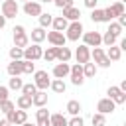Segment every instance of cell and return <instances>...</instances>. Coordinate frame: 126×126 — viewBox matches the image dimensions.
<instances>
[{
    "mask_svg": "<svg viewBox=\"0 0 126 126\" xmlns=\"http://www.w3.org/2000/svg\"><path fill=\"white\" fill-rule=\"evenodd\" d=\"M28 43H30V37L26 35L24 26H16L14 28V47L24 49V47H28Z\"/></svg>",
    "mask_w": 126,
    "mask_h": 126,
    "instance_id": "cell-1",
    "label": "cell"
},
{
    "mask_svg": "<svg viewBox=\"0 0 126 126\" xmlns=\"http://www.w3.org/2000/svg\"><path fill=\"white\" fill-rule=\"evenodd\" d=\"M20 12V6L16 0H4L2 2V16L8 20V18H16Z\"/></svg>",
    "mask_w": 126,
    "mask_h": 126,
    "instance_id": "cell-2",
    "label": "cell"
},
{
    "mask_svg": "<svg viewBox=\"0 0 126 126\" xmlns=\"http://www.w3.org/2000/svg\"><path fill=\"white\" fill-rule=\"evenodd\" d=\"M67 35H65V39H69V41H77L81 35H83V24L81 22H71L69 26H67Z\"/></svg>",
    "mask_w": 126,
    "mask_h": 126,
    "instance_id": "cell-3",
    "label": "cell"
},
{
    "mask_svg": "<svg viewBox=\"0 0 126 126\" xmlns=\"http://www.w3.org/2000/svg\"><path fill=\"white\" fill-rule=\"evenodd\" d=\"M6 120L10 122V124H18V126H22L24 122H28V112L26 110H10V112H6Z\"/></svg>",
    "mask_w": 126,
    "mask_h": 126,
    "instance_id": "cell-4",
    "label": "cell"
},
{
    "mask_svg": "<svg viewBox=\"0 0 126 126\" xmlns=\"http://www.w3.org/2000/svg\"><path fill=\"white\" fill-rule=\"evenodd\" d=\"M49 75H47V71H35L33 73V85H35V89L37 91H45L47 87H49Z\"/></svg>",
    "mask_w": 126,
    "mask_h": 126,
    "instance_id": "cell-5",
    "label": "cell"
},
{
    "mask_svg": "<svg viewBox=\"0 0 126 126\" xmlns=\"http://www.w3.org/2000/svg\"><path fill=\"white\" fill-rule=\"evenodd\" d=\"M83 45H87V47H98L100 43H102V35L98 33V32H87V33H83Z\"/></svg>",
    "mask_w": 126,
    "mask_h": 126,
    "instance_id": "cell-6",
    "label": "cell"
},
{
    "mask_svg": "<svg viewBox=\"0 0 126 126\" xmlns=\"http://www.w3.org/2000/svg\"><path fill=\"white\" fill-rule=\"evenodd\" d=\"M41 55H43V49L37 43H33L32 47H24V59L26 61H37V59H41Z\"/></svg>",
    "mask_w": 126,
    "mask_h": 126,
    "instance_id": "cell-7",
    "label": "cell"
},
{
    "mask_svg": "<svg viewBox=\"0 0 126 126\" xmlns=\"http://www.w3.org/2000/svg\"><path fill=\"white\" fill-rule=\"evenodd\" d=\"M91 57L94 59V63H98V67H110V59L104 55V51L100 49V47H94L93 51H91Z\"/></svg>",
    "mask_w": 126,
    "mask_h": 126,
    "instance_id": "cell-8",
    "label": "cell"
},
{
    "mask_svg": "<svg viewBox=\"0 0 126 126\" xmlns=\"http://www.w3.org/2000/svg\"><path fill=\"white\" fill-rule=\"evenodd\" d=\"M69 75H71V83H73L75 87H79V85H83V83H85V77H83V65L75 63V65L71 67Z\"/></svg>",
    "mask_w": 126,
    "mask_h": 126,
    "instance_id": "cell-9",
    "label": "cell"
},
{
    "mask_svg": "<svg viewBox=\"0 0 126 126\" xmlns=\"http://www.w3.org/2000/svg\"><path fill=\"white\" fill-rule=\"evenodd\" d=\"M106 94H108V98H110L114 104H124V102H126V93H122L118 87H108Z\"/></svg>",
    "mask_w": 126,
    "mask_h": 126,
    "instance_id": "cell-10",
    "label": "cell"
},
{
    "mask_svg": "<svg viewBox=\"0 0 126 126\" xmlns=\"http://www.w3.org/2000/svg\"><path fill=\"white\" fill-rule=\"evenodd\" d=\"M45 37H47V41L53 45V47H63L65 45V33H61V32H49V33H45Z\"/></svg>",
    "mask_w": 126,
    "mask_h": 126,
    "instance_id": "cell-11",
    "label": "cell"
},
{
    "mask_svg": "<svg viewBox=\"0 0 126 126\" xmlns=\"http://www.w3.org/2000/svg\"><path fill=\"white\" fill-rule=\"evenodd\" d=\"M75 59H77L79 65L89 63V59H91V51H89V47H87V45H79L77 51H75Z\"/></svg>",
    "mask_w": 126,
    "mask_h": 126,
    "instance_id": "cell-12",
    "label": "cell"
},
{
    "mask_svg": "<svg viewBox=\"0 0 126 126\" xmlns=\"http://www.w3.org/2000/svg\"><path fill=\"white\" fill-rule=\"evenodd\" d=\"M24 14L26 16H39L41 14V4L39 2H33V0L24 2Z\"/></svg>",
    "mask_w": 126,
    "mask_h": 126,
    "instance_id": "cell-13",
    "label": "cell"
},
{
    "mask_svg": "<svg viewBox=\"0 0 126 126\" xmlns=\"http://www.w3.org/2000/svg\"><path fill=\"white\" fill-rule=\"evenodd\" d=\"M114 108H116V104H114L108 96H106V98H100V100H98V104H96V110H98L100 114H110Z\"/></svg>",
    "mask_w": 126,
    "mask_h": 126,
    "instance_id": "cell-14",
    "label": "cell"
},
{
    "mask_svg": "<svg viewBox=\"0 0 126 126\" xmlns=\"http://www.w3.org/2000/svg\"><path fill=\"white\" fill-rule=\"evenodd\" d=\"M8 75L10 77H20L22 73H24V59H18V61H12L10 65H8Z\"/></svg>",
    "mask_w": 126,
    "mask_h": 126,
    "instance_id": "cell-15",
    "label": "cell"
},
{
    "mask_svg": "<svg viewBox=\"0 0 126 126\" xmlns=\"http://www.w3.org/2000/svg\"><path fill=\"white\" fill-rule=\"evenodd\" d=\"M69 71H71L69 63H57V65L53 67V77H55V79H65V77L69 75Z\"/></svg>",
    "mask_w": 126,
    "mask_h": 126,
    "instance_id": "cell-16",
    "label": "cell"
},
{
    "mask_svg": "<svg viewBox=\"0 0 126 126\" xmlns=\"http://www.w3.org/2000/svg\"><path fill=\"white\" fill-rule=\"evenodd\" d=\"M63 18H65L67 22H79V18H81V10L75 8V6L65 8V10H63Z\"/></svg>",
    "mask_w": 126,
    "mask_h": 126,
    "instance_id": "cell-17",
    "label": "cell"
},
{
    "mask_svg": "<svg viewBox=\"0 0 126 126\" xmlns=\"http://www.w3.org/2000/svg\"><path fill=\"white\" fill-rule=\"evenodd\" d=\"M35 118H37V126H51L49 124V110L45 106H41L37 112H35Z\"/></svg>",
    "mask_w": 126,
    "mask_h": 126,
    "instance_id": "cell-18",
    "label": "cell"
},
{
    "mask_svg": "<svg viewBox=\"0 0 126 126\" xmlns=\"http://www.w3.org/2000/svg\"><path fill=\"white\" fill-rule=\"evenodd\" d=\"M32 104L37 106V108L45 106V104H47V93H45V91H37V93L32 96Z\"/></svg>",
    "mask_w": 126,
    "mask_h": 126,
    "instance_id": "cell-19",
    "label": "cell"
},
{
    "mask_svg": "<svg viewBox=\"0 0 126 126\" xmlns=\"http://www.w3.org/2000/svg\"><path fill=\"white\" fill-rule=\"evenodd\" d=\"M51 26H53V30H55V32H61V33H63V32L67 30V26H69V22H67V20H65L63 16H57V18H53V22H51Z\"/></svg>",
    "mask_w": 126,
    "mask_h": 126,
    "instance_id": "cell-20",
    "label": "cell"
},
{
    "mask_svg": "<svg viewBox=\"0 0 126 126\" xmlns=\"http://www.w3.org/2000/svg\"><path fill=\"white\" fill-rule=\"evenodd\" d=\"M55 59H59L61 63H69V59H71V49L69 47H57V53H55Z\"/></svg>",
    "mask_w": 126,
    "mask_h": 126,
    "instance_id": "cell-21",
    "label": "cell"
},
{
    "mask_svg": "<svg viewBox=\"0 0 126 126\" xmlns=\"http://www.w3.org/2000/svg\"><path fill=\"white\" fill-rule=\"evenodd\" d=\"M49 124L51 126H67V118L63 114H49Z\"/></svg>",
    "mask_w": 126,
    "mask_h": 126,
    "instance_id": "cell-22",
    "label": "cell"
},
{
    "mask_svg": "<svg viewBox=\"0 0 126 126\" xmlns=\"http://www.w3.org/2000/svg\"><path fill=\"white\" fill-rule=\"evenodd\" d=\"M108 10H110L112 18H118V16L126 14V10H124V4H122V2H114L112 6H108Z\"/></svg>",
    "mask_w": 126,
    "mask_h": 126,
    "instance_id": "cell-23",
    "label": "cell"
},
{
    "mask_svg": "<svg viewBox=\"0 0 126 126\" xmlns=\"http://www.w3.org/2000/svg\"><path fill=\"white\" fill-rule=\"evenodd\" d=\"M43 39H45V30H43V28H35V30H32V41H33V43L39 45Z\"/></svg>",
    "mask_w": 126,
    "mask_h": 126,
    "instance_id": "cell-24",
    "label": "cell"
},
{
    "mask_svg": "<svg viewBox=\"0 0 126 126\" xmlns=\"http://www.w3.org/2000/svg\"><path fill=\"white\" fill-rule=\"evenodd\" d=\"M104 55H106L110 61H118V59L122 57V51H120V47H116V45H110V47H108V51H106Z\"/></svg>",
    "mask_w": 126,
    "mask_h": 126,
    "instance_id": "cell-25",
    "label": "cell"
},
{
    "mask_svg": "<svg viewBox=\"0 0 126 126\" xmlns=\"http://www.w3.org/2000/svg\"><path fill=\"white\" fill-rule=\"evenodd\" d=\"M16 104H18V108H20V110H28V108L32 106V96H26V94H22V96H18Z\"/></svg>",
    "mask_w": 126,
    "mask_h": 126,
    "instance_id": "cell-26",
    "label": "cell"
},
{
    "mask_svg": "<svg viewBox=\"0 0 126 126\" xmlns=\"http://www.w3.org/2000/svg\"><path fill=\"white\" fill-rule=\"evenodd\" d=\"M67 112H69L71 116H79V112H81V102H79V100H69V102H67Z\"/></svg>",
    "mask_w": 126,
    "mask_h": 126,
    "instance_id": "cell-27",
    "label": "cell"
},
{
    "mask_svg": "<svg viewBox=\"0 0 126 126\" xmlns=\"http://www.w3.org/2000/svg\"><path fill=\"white\" fill-rule=\"evenodd\" d=\"M94 75H96V65H94V63H85V65H83V77L91 79V77H94Z\"/></svg>",
    "mask_w": 126,
    "mask_h": 126,
    "instance_id": "cell-28",
    "label": "cell"
},
{
    "mask_svg": "<svg viewBox=\"0 0 126 126\" xmlns=\"http://www.w3.org/2000/svg\"><path fill=\"white\" fill-rule=\"evenodd\" d=\"M49 87H51V91H55V93H59V94L65 93V89H67L65 83H63V79H53V81L49 83Z\"/></svg>",
    "mask_w": 126,
    "mask_h": 126,
    "instance_id": "cell-29",
    "label": "cell"
},
{
    "mask_svg": "<svg viewBox=\"0 0 126 126\" xmlns=\"http://www.w3.org/2000/svg\"><path fill=\"white\" fill-rule=\"evenodd\" d=\"M37 18H39V28H47V26H51V22H53L51 14H43V12H41Z\"/></svg>",
    "mask_w": 126,
    "mask_h": 126,
    "instance_id": "cell-30",
    "label": "cell"
},
{
    "mask_svg": "<svg viewBox=\"0 0 126 126\" xmlns=\"http://www.w3.org/2000/svg\"><path fill=\"white\" fill-rule=\"evenodd\" d=\"M10 59H12V61L24 59V49H20V47H10Z\"/></svg>",
    "mask_w": 126,
    "mask_h": 126,
    "instance_id": "cell-31",
    "label": "cell"
},
{
    "mask_svg": "<svg viewBox=\"0 0 126 126\" xmlns=\"http://www.w3.org/2000/svg\"><path fill=\"white\" fill-rule=\"evenodd\" d=\"M55 53H57V47H47V51H43V59L47 61V63H51V61H55Z\"/></svg>",
    "mask_w": 126,
    "mask_h": 126,
    "instance_id": "cell-32",
    "label": "cell"
},
{
    "mask_svg": "<svg viewBox=\"0 0 126 126\" xmlns=\"http://www.w3.org/2000/svg\"><path fill=\"white\" fill-rule=\"evenodd\" d=\"M35 93H37V89H35L33 83H28V85L22 87V94H26V96H33Z\"/></svg>",
    "mask_w": 126,
    "mask_h": 126,
    "instance_id": "cell-33",
    "label": "cell"
},
{
    "mask_svg": "<svg viewBox=\"0 0 126 126\" xmlns=\"http://www.w3.org/2000/svg\"><path fill=\"white\" fill-rule=\"evenodd\" d=\"M108 33H112L114 37H118L120 33H122V26H118L116 22H110V26H108V30H106Z\"/></svg>",
    "mask_w": 126,
    "mask_h": 126,
    "instance_id": "cell-34",
    "label": "cell"
},
{
    "mask_svg": "<svg viewBox=\"0 0 126 126\" xmlns=\"http://www.w3.org/2000/svg\"><path fill=\"white\" fill-rule=\"evenodd\" d=\"M22 87H24V83H22L20 77H12L10 83H8V89H12V91H18V89H22Z\"/></svg>",
    "mask_w": 126,
    "mask_h": 126,
    "instance_id": "cell-35",
    "label": "cell"
},
{
    "mask_svg": "<svg viewBox=\"0 0 126 126\" xmlns=\"http://www.w3.org/2000/svg\"><path fill=\"white\" fill-rule=\"evenodd\" d=\"M91 20H93V22H104V12L98 10V8H94V10L91 12Z\"/></svg>",
    "mask_w": 126,
    "mask_h": 126,
    "instance_id": "cell-36",
    "label": "cell"
},
{
    "mask_svg": "<svg viewBox=\"0 0 126 126\" xmlns=\"http://www.w3.org/2000/svg\"><path fill=\"white\" fill-rule=\"evenodd\" d=\"M104 124H106V118H104V114H100V112L93 114V126H104Z\"/></svg>",
    "mask_w": 126,
    "mask_h": 126,
    "instance_id": "cell-37",
    "label": "cell"
},
{
    "mask_svg": "<svg viewBox=\"0 0 126 126\" xmlns=\"http://www.w3.org/2000/svg\"><path fill=\"white\" fill-rule=\"evenodd\" d=\"M14 108H16V104H14L10 98L4 100V102H0V110H2V112H10V110H14Z\"/></svg>",
    "mask_w": 126,
    "mask_h": 126,
    "instance_id": "cell-38",
    "label": "cell"
},
{
    "mask_svg": "<svg viewBox=\"0 0 126 126\" xmlns=\"http://www.w3.org/2000/svg\"><path fill=\"white\" fill-rule=\"evenodd\" d=\"M114 41H116V37H114L112 33H108V32H106V33L102 35V43H104L106 47H110V45H114Z\"/></svg>",
    "mask_w": 126,
    "mask_h": 126,
    "instance_id": "cell-39",
    "label": "cell"
},
{
    "mask_svg": "<svg viewBox=\"0 0 126 126\" xmlns=\"http://www.w3.org/2000/svg\"><path fill=\"white\" fill-rule=\"evenodd\" d=\"M53 2H55V6H57V8H61V10L71 8V6H73V0H53Z\"/></svg>",
    "mask_w": 126,
    "mask_h": 126,
    "instance_id": "cell-40",
    "label": "cell"
},
{
    "mask_svg": "<svg viewBox=\"0 0 126 126\" xmlns=\"http://www.w3.org/2000/svg\"><path fill=\"white\" fill-rule=\"evenodd\" d=\"M24 73H35L33 61H26V59H24Z\"/></svg>",
    "mask_w": 126,
    "mask_h": 126,
    "instance_id": "cell-41",
    "label": "cell"
},
{
    "mask_svg": "<svg viewBox=\"0 0 126 126\" xmlns=\"http://www.w3.org/2000/svg\"><path fill=\"white\" fill-rule=\"evenodd\" d=\"M67 126H83V118L81 116H73L71 120H67Z\"/></svg>",
    "mask_w": 126,
    "mask_h": 126,
    "instance_id": "cell-42",
    "label": "cell"
},
{
    "mask_svg": "<svg viewBox=\"0 0 126 126\" xmlns=\"http://www.w3.org/2000/svg\"><path fill=\"white\" fill-rule=\"evenodd\" d=\"M8 100V87H2L0 85V102Z\"/></svg>",
    "mask_w": 126,
    "mask_h": 126,
    "instance_id": "cell-43",
    "label": "cell"
},
{
    "mask_svg": "<svg viewBox=\"0 0 126 126\" xmlns=\"http://www.w3.org/2000/svg\"><path fill=\"white\" fill-rule=\"evenodd\" d=\"M96 2H98V0H85V6L91 8V10H94V8H96Z\"/></svg>",
    "mask_w": 126,
    "mask_h": 126,
    "instance_id": "cell-44",
    "label": "cell"
},
{
    "mask_svg": "<svg viewBox=\"0 0 126 126\" xmlns=\"http://www.w3.org/2000/svg\"><path fill=\"white\" fill-rule=\"evenodd\" d=\"M118 47H120V51H124L126 49V39H120V45Z\"/></svg>",
    "mask_w": 126,
    "mask_h": 126,
    "instance_id": "cell-45",
    "label": "cell"
},
{
    "mask_svg": "<svg viewBox=\"0 0 126 126\" xmlns=\"http://www.w3.org/2000/svg\"><path fill=\"white\" fill-rule=\"evenodd\" d=\"M4 26H6V18H4V16H2V14H0V30H2V28H4Z\"/></svg>",
    "mask_w": 126,
    "mask_h": 126,
    "instance_id": "cell-46",
    "label": "cell"
},
{
    "mask_svg": "<svg viewBox=\"0 0 126 126\" xmlns=\"http://www.w3.org/2000/svg\"><path fill=\"white\" fill-rule=\"evenodd\" d=\"M0 126H12V124H10L8 120H0Z\"/></svg>",
    "mask_w": 126,
    "mask_h": 126,
    "instance_id": "cell-47",
    "label": "cell"
},
{
    "mask_svg": "<svg viewBox=\"0 0 126 126\" xmlns=\"http://www.w3.org/2000/svg\"><path fill=\"white\" fill-rule=\"evenodd\" d=\"M22 126H37V124H30V122H24Z\"/></svg>",
    "mask_w": 126,
    "mask_h": 126,
    "instance_id": "cell-48",
    "label": "cell"
},
{
    "mask_svg": "<svg viewBox=\"0 0 126 126\" xmlns=\"http://www.w3.org/2000/svg\"><path fill=\"white\" fill-rule=\"evenodd\" d=\"M41 2H53V0H41Z\"/></svg>",
    "mask_w": 126,
    "mask_h": 126,
    "instance_id": "cell-49",
    "label": "cell"
},
{
    "mask_svg": "<svg viewBox=\"0 0 126 126\" xmlns=\"http://www.w3.org/2000/svg\"><path fill=\"white\" fill-rule=\"evenodd\" d=\"M118 2H122V4H124V2H126V0H118Z\"/></svg>",
    "mask_w": 126,
    "mask_h": 126,
    "instance_id": "cell-50",
    "label": "cell"
},
{
    "mask_svg": "<svg viewBox=\"0 0 126 126\" xmlns=\"http://www.w3.org/2000/svg\"><path fill=\"white\" fill-rule=\"evenodd\" d=\"M24 2H30V0H24Z\"/></svg>",
    "mask_w": 126,
    "mask_h": 126,
    "instance_id": "cell-51",
    "label": "cell"
}]
</instances>
